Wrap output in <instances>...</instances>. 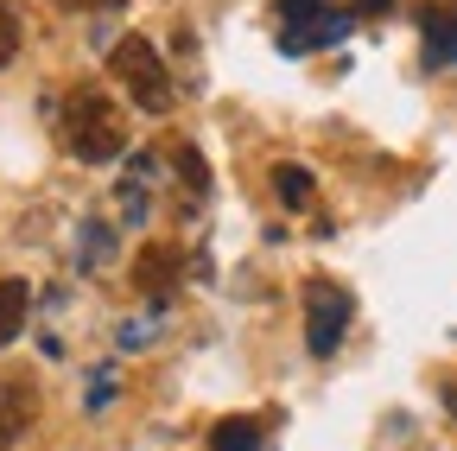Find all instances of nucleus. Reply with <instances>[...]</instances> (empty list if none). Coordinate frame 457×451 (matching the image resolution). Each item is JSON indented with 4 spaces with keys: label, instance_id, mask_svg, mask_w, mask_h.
I'll return each mask as SVG.
<instances>
[{
    "label": "nucleus",
    "instance_id": "f257e3e1",
    "mask_svg": "<svg viewBox=\"0 0 457 451\" xmlns=\"http://www.w3.org/2000/svg\"><path fill=\"white\" fill-rule=\"evenodd\" d=\"M57 134H64V146L83 165H108V159L128 153V115L114 108V96L102 83H77L64 96V108H57Z\"/></svg>",
    "mask_w": 457,
    "mask_h": 451
},
{
    "label": "nucleus",
    "instance_id": "f03ea898",
    "mask_svg": "<svg viewBox=\"0 0 457 451\" xmlns=\"http://www.w3.org/2000/svg\"><path fill=\"white\" fill-rule=\"evenodd\" d=\"M108 77L121 83L146 115H165L171 102H179V89H171V71H165V58L140 38V32H128V38H114V51H108Z\"/></svg>",
    "mask_w": 457,
    "mask_h": 451
},
{
    "label": "nucleus",
    "instance_id": "7ed1b4c3",
    "mask_svg": "<svg viewBox=\"0 0 457 451\" xmlns=\"http://www.w3.org/2000/svg\"><path fill=\"white\" fill-rule=\"evenodd\" d=\"M350 318H356V299L343 293L337 280L312 273V280H305V350H312V356H337Z\"/></svg>",
    "mask_w": 457,
    "mask_h": 451
},
{
    "label": "nucleus",
    "instance_id": "20e7f679",
    "mask_svg": "<svg viewBox=\"0 0 457 451\" xmlns=\"http://www.w3.org/2000/svg\"><path fill=\"white\" fill-rule=\"evenodd\" d=\"M179 280H185V248H179V242H146V248L134 255V287H140L153 305H165L171 293H179Z\"/></svg>",
    "mask_w": 457,
    "mask_h": 451
},
{
    "label": "nucleus",
    "instance_id": "39448f33",
    "mask_svg": "<svg viewBox=\"0 0 457 451\" xmlns=\"http://www.w3.org/2000/svg\"><path fill=\"white\" fill-rule=\"evenodd\" d=\"M32 420H38V381L26 369L0 375V451H13L32 432Z\"/></svg>",
    "mask_w": 457,
    "mask_h": 451
},
{
    "label": "nucleus",
    "instance_id": "423d86ee",
    "mask_svg": "<svg viewBox=\"0 0 457 451\" xmlns=\"http://www.w3.org/2000/svg\"><path fill=\"white\" fill-rule=\"evenodd\" d=\"M420 38L432 64H457V0H420Z\"/></svg>",
    "mask_w": 457,
    "mask_h": 451
},
{
    "label": "nucleus",
    "instance_id": "0eeeda50",
    "mask_svg": "<svg viewBox=\"0 0 457 451\" xmlns=\"http://www.w3.org/2000/svg\"><path fill=\"white\" fill-rule=\"evenodd\" d=\"M343 32H350V13H318V20H299V26H286L279 32V51H293V58H305V51H324V45H337Z\"/></svg>",
    "mask_w": 457,
    "mask_h": 451
},
{
    "label": "nucleus",
    "instance_id": "6e6552de",
    "mask_svg": "<svg viewBox=\"0 0 457 451\" xmlns=\"http://www.w3.org/2000/svg\"><path fill=\"white\" fill-rule=\"evenodd\" d=\"M261 445H267V420H254V413H228L210 432V451H261Z\"/></svg>",
    "mask_w": 457,
    "mask_h": 451
},
{
    "label": "nucleus",
    "instance_id": "1a4fd4ad",
    "mask_svg": "<svg viewBox=\"0 0 457 451\" xmlns=\"http://www.w3.org/2000/svg\"><path fill=\"white\" fill-rule=\"evenodd\" d=\"M26 312H32V287L20 273H7V280H0V350L26 330Z\"/></svg>",
    "mask_w": 457,
    "mask_h": 451
},
{
    "label": "nucleus",
    "instance_id": "9d476101",
    "mask_svg": "<svg viewBox=\"0 0 457 451\" xmlns=\"http://www.w3.org/2000/svg\"><path fill=\"white\" fill-rule=\"evenodd\" d=\"M267 179H273V197H279L286 210H305V204H312V172H305V165L279 159V165H273Z\"/></svg>",
    "mask_w": 457,
    "mask_h": 451
},
{
    "label": "nucleus",
    "instance_id": "9b49d317",
    "mask_svg": "<svg viewBox=\"0 0 457 451\" xmlns=\"http://www.w3.org/2000/svg\"><path fill=\"white\" fill-rule=\"evenodd\" d=\"M171 165H179V179H185V191H191V197H204V191H210V165H204V153H197V146H185V140H179V146H171Z\"/></svg>",
    "mask_w": 457,
    "mask_h": 451
},
{
    "label": "nucleus",
    "instance_id": "f8f14e48",
    "mask_svg": "<svg viewBox=\"0 0 457 451\" xmlns=\"http://www.w3.org/2000/svg\"><path fill=\"white\" fill-rule=\"evenodd\" d=\"M273 13H279L286 26H299V20H318V13H330V0H273Z\"/></svg>",
    "mask_w": 457,
    "mask_h": 451
},
{
    "label": "nucleus",
    "instance_id": "ddd939ff",
    "mask_svg": "<svg viewBox=\"0 0 457 451\" xmlns=\"http://www.w3.org/2000/svg\"><path fill=\"white\" fill-rule=\"evenodd\" d=\"M13 51H20V20L13 7H0V64H13Z\"/></svg>",
    "mask_w": 457,
    "mask_h": 451
},
{
    "label": "nucleus",
    "instance_id": "4468645a",
    "mask_svg": "<svg viewBox=\"0 0 457 451\" xmlns=\"http://www.w3.org/2000/svg\"><path fill=\"white\" fill-rule=\"evenodd\" d=\"M394 0H356V20H375V13H387Z\"/></svg>",
    "mask_w": 457,
    "mask_h": 451
},
{
    "label": "nucleus",
    "instance_id": "2eb2a0df",
    "mask_svg": "<svg viewBox=\"0 0 457 451\" xmlns=\"http://www.w3.org/2000/svg\"><path fill=\"white\" fill-rule=\"evenodd\" d=\"M57 7H102L108 13V7H121V0H57Z\"/></svg>",
    "mask_w": 457,
    "mask_h": 451
},
{
    "label": "nucleus",
    "instance_id": "dca6fc26",
    "mask_svg": "<svg viewBox=\"0 0 457 451\" xmlns=\"http://www.w3.org/2000/svg\"><path fill=\"white\" fill-rule=\"evenodd\" d=\"M445 407H451V413H457V381H451V388H445Z\"/></svg>",
    "mask_w": 457,
    "mask_h": 451
}]
</instances>
